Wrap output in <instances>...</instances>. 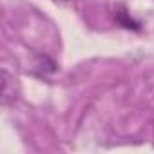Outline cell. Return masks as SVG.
Wrapping results in <instances>:
<instances>
[{"label": "cell", "instance_id": "cell-1", "mask_svg": "<svg viewBox=\"0 0 154 154\" xmlns=\"http://www.w3.org/2000/svg\"><path fill=\"white\" fill-rule=\"evenodd\" d=\"M54 2H60V4H69V2H72V0H54Z\"/></svg>", "mask_w": 154, "mask_h": 154}]
</instances>
